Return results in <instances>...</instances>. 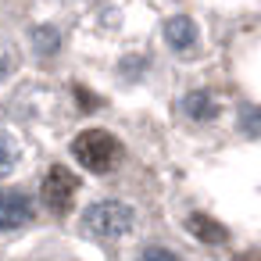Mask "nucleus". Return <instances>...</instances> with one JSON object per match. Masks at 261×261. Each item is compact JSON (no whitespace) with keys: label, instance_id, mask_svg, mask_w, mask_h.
I'll return each mask as SVG.
<instances>
[{"label":"nucleus","instance_id":"f257e3e1","mask_svg":"<svg viewBox=\"0 0 261 261\" xmlns=\"http://www.w3.org/2000/svg\"><path fill=\"white\" fill-rule=\"evenodd\" d=\"M72 158H75L86 172L104 175V172H111V168L118 165L122 143H118L108 129H83V133L72 140Z\"/></svg>","mask_w":261,"mask_h":261},{"label":"nucleus","instance_id":"f03ea898","mask_svg":"<svg viewBox=\"0 0 261 261\" xmlns=\"http://www.w3.org/2000/svg\"><path fill=\"white\" fill-rule=\"evenodd\" d=\"M83 229L97 240H118L133 229V207L122 200H100L83 211Z\"/></svg>","mask_w":261,"mask_h":261},{"label":"nucleus","instance_id":"7ed1b4c3","mask_svg":"<svg viewBox=\"0 0 261 261\" xmlns=\"http://www.w3.org/2000/svg\"><path fill=\"white\" fill-rule=\"evenodd\" d=\"M79 193V175L68 172L65 165H54L40 186V200L50 207V211H68L72 207V197Z\"/></svg>","mask_w":261,"mask_h":261},{"label":"nucleus","instance_id":"20e7f679","mask_svg":"<svg viewBox=\"0 0 261 261\" xmlns=\"http://www.w3.org/2000/svg\"><path fill=\"white\" fill-rule=\"evenodd\" d=\"M33 218V200L22 190H0V232L22 229Z\"/></svg>","mask_w":261,"mask_h":261},{"label":"nucleus","instance_id":"39448f33","mask_svg":"<svg viewBox=\"0 0 261 261\" xmlns=\"http://www.w3.org/2000/svg\"><path fill=\"white\" fill-rule=\"evenodd\" d=\"M186 229H190L197 240H204V243H225V240H229V229H225L222 222L207 218V215H190Z\"/></svg>","mask_w":261,"mask_h":261},{"label":"nucleus","instance_id":"423d86ee","mask_svg":"<svg viewBox=\"0 0 261 261\" xmlns=\"http://www.w3.org/2000/svg\"><path fill=\"white\" fill-rule=\"evenodd\" d=\"M165 40H168L172 50H190V47L197 43V25H193L190 18H172V22L165 25Z\"/></svg>","mask_w":261,"mask_h":261},{"label":"nucleus","instance_id":"0eeeda50","mask_svg":"<svg viewBox=\"0 0 261 261\" xmlns=\"http://www.w3.org/2000/svg\"><path fill=\"white\" fill-rule=\"evenodd\" d=\"M186 111H190L193 118H200V122H204V118H211V115H215V100H211L207 93H200V90H197V93H190V97H186Z\"/></svg>","mask_w":261,"mask_h":261},{"label":"nucleus","instance_id":"6e6552de","mask_svg":"<svg viewBox=\"0 0 261 261\" xmlns=\"http://www.w3.org/2000/svg\"><path fill=\"white\" fill-rule=\"evenodd\" d=\"M15 165H18V143L8 133H0V175H8Z\"/></svg>","mask_w":261,"mask_h":261},{"label":"nucleus","instance_id":"1a4fd4ad","mask_svg":"<svg viewBox=\"0 0 261 261\" xmlns=\"http://www.w3.org/2000/svg\"><path fill=\"white\" fill-rule=\"evenodd\" d=\"M15 65H18L15 50H11L4 40H0V79H4V75H11V72H15Z\"/></svg>","mask_w":261,"mask_h":261},{"label":"nucleus","instance_id":"9d476101","mask_svg":"<svg viewBox=\"0 0 261 261\" xmlns=\"http://www.w3.org/2000/svg\"><path fill=\"white\" fill-rule=\"evenodd\" d=\"M140 261H179L172 250H165V247H147L143 254H140Z\"/></svg>","mask_w":261,"mask_h":261},{"label":"nucleus","instance_id":"9b49d317","mask_svg":"<svg viewBox=\"0 0 261 261\" xmlns=\"http://www.w3.org/2000/svg\"><path fill=\"white\" fill-rule=\"evenodd\" d=\"M79 104H83V108H97V100H90L86 90H79Z\"/></svg>","mask_w":261,"mask_h":261}]
</instances>
